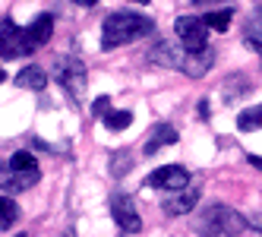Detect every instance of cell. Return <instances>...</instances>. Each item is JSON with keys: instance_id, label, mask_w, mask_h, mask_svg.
<instances>
[{"instance_id": "d6986e66", "label": "cell", "mask_w": 262, "mask_h": 237, "mask_svg": "<svg viewBox=\"0 0 262 237\" xmlns=\"http://www.w3.org/2000/svg\"><path fill=\"white\" fill-rule=\"evenodd\" d=\"M205 19V26L209 29H215V32H224L231 26V19H234V10H215V13H209V16H202Z\"/></svg>"}, {"instance_id": "484cf974", "label": "cell", "mask_w": 262, "mask_h": 237, "mask_svg": "<svg viewBox=\"0 0 262 237\" xmlns=\"http://www.w3.org/2000/svg\"><path fill=\"white\" fill-rule=\"evenodd\" d=\"M4 79H7V73H4V70H0V82H4Z\"/></svg>"}, {"instance_id": "44dd1931", "label": "cell", "mask_w": 262, "mask_h": 237, "mask_svg": "<svg viewBox=\"0 0 262 237\" xmlns=\"http://www.w3.org/2000/svg\"><path fill=\"white\" fill-rule=\"evenodd\" d=\"M107 107H111V95H101V98H95V104H92V114H95V117H104Z\"/></svg>"}, {"instance_id": "83f0119b", "label": "cell", "mask_w": 262, "mask_h": 237, "mask_svg": "<svg viewBox=\"0 0 262 237\" xmlns=\"http://www.w3.org/2000/svg\"><path fill=\"white\" fill-rule=\"evenodd\" d=\"M16 237H26V234H16Z\"/></svg>"}, {"instance_id": "7c38bea8", "label": "cell", "mask_w": 262, "mask_h": 237, "mask_svg": "<svg viewBox=\"0 0 262 237\" xmlns=\"http://www.w3.org/2000/svg\"><path fill=\"white\" fill-rule=\"evenodd\" d=\"M199 203V190H174V196L164 199V212L167 215H186L190 209H196Z\"/></svg>"}, {"instance_id": "7402d4cb", "label": "cell", "mask_w": 262, "mask_h": 237, "mask_svg": "<svg viewBox=\"0 0 262 237\" xmlns=\"http://www.w3.org/2000/svg\"><path fill=\"white\" fill-rule=\"evenodd\" d=\"M250 165L253 168H262V155H250Z\"/></svg>"}, {"instance_id": "ffe728a7", "label": "cell", "mask_w": 262, "mask_h": 237, "mask_svg": "<svg viewBox=\"0 0 262 237\" xmlns=\"http://www.w3.org/2000/svg\"><path fill=\"white\" fill-rule=\"evenodd\" d=\"M129 120H133V114H129V111H107L104 114V126H107V130H114V133L126 130Z\"/></svg>"}, {"instance_id": "e0dca14e", "label": "cell", "mask_w": 262, "mask_h": 237, "mask_svg": "<svg viewBox=\"0 0 262 237\" xmlns=\"http://www.w3.org/2000/svg\"><path fill=\"white\" fill-rule=\"evenodd\" d=\"M16 218H19V206H16L10 196H0V231H7Z\"/></svg>"}, {"instance_id": "ba28073f", "label": "cell", "mask_w": 262, "mask_h": 237, "mask_svg": "<svg viewBox=\"0 0 262 237\" xmlns=\"http://www.w3.org/2000/svg\"><path fill=\"white\" fill-rule=\"evenodd\" d=\"M51 32H54V16L51 13H41L32 26L23 29V57L26 54H35L38 48H45L51 41Z\"/></svg>"}, {"instance_id": "ac0fdd59", "label": "cell", "mask_w": 262, "mask_h": 237, "mask_svg": "<svg viewBox=\"0 0 262 237\" xmlns=\"http://www.w3.org/2000/svg\"><path fill=\"white\" fill-rule=\"evenodd\" d=\"M129 165H133V152L129 149H117L114 155H111V174L114 177H123L129 171Z\"/></svg>"}, {"instance_id": "6da1fadb", "label": "cell", "mask_w": 262, "mask_h": 237, "mask_svg": "<svg viewBox=\"0 0 262 237\" xmlns=\"http://www.w3.org/2000/svg\"><path fill=\"white\" fill-rule=\"evenodd\" d=\"M155 32V23L145 19V16L136 13H111L104 26H101V51H114L123 48L136 38H145V35Z\"/></svg>"}, {"instance_id": "7a4b0ae2", "label": "cell", "mask_w": 262, "mask_h": 237, "mask_svg": "<svg viewBox=\"0 0 262 237\" xmlns=\"http://www.w3.org/2000/svg\"><path fill=\"white\" fill-rule=\"evenodd\" d=\"M247 228H250L247 218H243L237 209H228V206H205L193 218V231L199 237H237Z\"/></svg>"}, {"instance_id": "9c48e42d", "label": "cell", "mask_w": 262, "mask_h": 237, "mask_svg": "<svg viewBox=\"0 0 262 237\" xmlns=\"http://www.w3.org/2000/svg\"><path fill=\"white\" fill-rule=\"evenodd\" d=\"M186 51L183 45H174V41H158V45H152V51H148V60L152 63H158V67H167V70H180L183 73V63H186Z\"/></svg>"}, {"instance_id": "3957f363", "label": "cell", "mask_w": 262, "mask_h": 237, "mask_svg": "<svg viewBox=\"0 0 262 237\" xmlns=\"http://www.w3.org/2000/svg\"><path fill=\"white\" fill-rule=\"evenodd\" d=\"M38 161H35L32 152H13L10 161H0V190H7V193H23L29 187L38 184Z\"/></svg>"}, {"instance_id": "9a60e30c", "label": "cell", "mask_w": 262, "mask_h": 237, "mask_svg": "<svg viewBox=\"0 0 262 237\" xmlns=\"http://www.w3.org/2000/svg\"><path fill=\"white\" fill-rule=\"evenodd\" d=\"M16 85L41 92V89L48 85V73H45L41 67H26V70H19V76H16Z\"/></svg>"}, {"instance_id": "4316f807", "label": "cell", "mask_w": 262, "mask_h": 237, "mask_svg": "<svg viewBox=\"0 0 262 237\" xmlns=\"http://www.w3.org/2000/svg\"><path fill=\"white\" fill-rule=\"evenodd\" d=\"M136 4H148V0H136Z\"/></svg>"}, {"instance_id": "8992f818", "label": "cell", "mask_w": 262, "mask_h": 237, "mask_svg": "<svg viewBox=\"0 0 262 237\" xmlns=\"http://www.w3.org/2000/svg\"><path fill=\"white\" fill-rule=\"evenodd\" d=\"M174 32L186 51H202L209 45V26L199 16H177L174 19Z\"/></svg>"}, {"instance_id": "8fae6325", "label": "cell", "mask_w": 262, "mask_h": 237, "mask_svg": "<svg viewBox=\"0 0 262 237\" xmlns=\"http://www.w3.org/2000/svg\"><path fill=\"white\" fill-rule=\"evenodd\" d=\"M212 63H215V51H209V48L190 51V54H186V63H183V73L190 79H202L205 73L212 70Z\"/></svg>"}, {"instance_id": "d4e9b609", "label": "cell", "mask_w": 262, "mask_h": 237, "mask_svg": "<svg viewBox=\"0 0 262 237\" xmlns=\"http://www.w3.org/2000/svg\"><path fill=\"white\" fill-rule=\"evenodd\" d=\"M60 237H76V234H73V231H63V234H60Z\"/></svg>"}, {"instance_id": "5b68a950", "label": "cell", "mask_w": 262, "mask_h": 237, "mask_svg": "<svg viewBox=\"0 0 262 237\" xmlns=\"http://www.w3.org/2000/svg\"><path fill=\"white\" fill-rule=\"evenodd\" d=\"M107 206H111V215H114V222L123 234H139L142 231V218L136 212V199L129 196V193H114L107 199Z\"/></svg>"}, {"instance_id": "603a6c76", "label": "cell", "mask_w": 262, "mask_h": 237, "mask_svg": "<svg viewBox=\"0 0 262 237\" xmlns=\"http://www.w3.org/2000/svg\"><path fill=\"white\" fill-rule=\"evenodd\" d=\"M73 4H79V7H95L98 0H73Z\"/></svg>"}, {"instance_id": "2e32d148", "label": "cell", "mask_w": 262, "mask_h": 237, "mask_svg": "<svg viewBox=\"0 0 262 237\" xmlns=\"http://www.w3.org/2000/svg\"><path fill=\"white\" fill-rule=\"evenodd\" d=\"M237 126L243 133H253V130H262V104L259 107H247L240 117H237Z\"/></svg>"}, {"instance_id": "4fadbf2b", "label": "cell", "mask_w": 262, "mask_h": 237, "mask_svg": "<svg viewBox=\"0 0 262 237\" xmlns=\"http://www.w3.org/2000/svg\"><path fill=\"white\" fill-rule=\"evenodd\" d=\"M177 142V130L171 123H161V126H155L152 130V136L145 139V145H142V152L145 155H155L158 149H164V145H174Z\"/></svg>"}, {"instance_id": "52a82bcc", "label": "cell", "mask_w": 262, "mask_h": 237, "mask_svg": "<svg viewBox=\"0 0 262 237\" xmlns=\"http://www.w3.org/2000/svg\"><path fill=\"white\" fill-rule=\"evenodd\" d=\"M190 184V171L180 168V165H164V168H155L152 174L145 177V187H155V190H186Z\"/></svg>"}, {"instance_id": "5bb4252c", "label": "cell", "mask_w": 262, "mask_h": 237, "mask_svg": "<svg viewBox=\"0 0 262 237\" xmlns=\"http://www.w3.org/2000/svg\"><path fill=\"white\" fill-rule=\"evenodd\" d=\"M243 41L253 51H262V10H253L247 26H243Z\"/></svg>"}, {"instance_id": "30bf717a", "label": "cell", "mask_w": 262, "mask_h": 237, "mask_svg": "<svg viewBox=\"0 0 262 237\" xmlns=\"http://www.w3.org/2000/svg\"><path fill=\"white\" fill-rule=\"evenodd\" d=\"M23 57V29L13 19H0V60Z\"/></svg>"}, {"instance_id": "277c9868", "label": "cell", "mask_w": 262, "mask_h": 237, "mask_svg": "<svg viewBox=\"0 0 262 237\" xmlns=\"http://www.w3.org/2000/svg\"><path fill=\"white\" fill-rule=\"evenodd\" d=\"M54 76H57V82L70 92L73 101H82V95H85V63L82 60L57 57V63H54Z\"/></svg>"}, {"instance_id": "cb8c5ba5", "label": "cell", "mask_w": 262, "mask_h": 237, "mask_svg": "<svg viewBox=\"0 0 262 237\" xmlns=\"http://www.w3.org/2000/svg\"><path fill=\"white\" fill-rule=\"evenodd\" d=\"M250 228H256V231H259V234H262V215H259V218H256V222H250Z\"/></svg>"}]
</instances>
